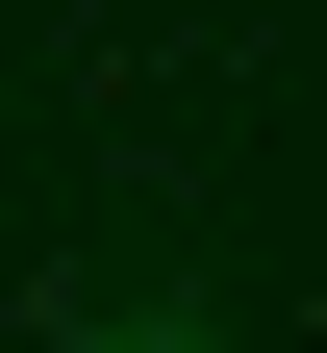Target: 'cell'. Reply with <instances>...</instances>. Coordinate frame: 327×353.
<instances>
[{
  "mask_svg": "<svg viewBox=\"0 0 327 353\" xmlns=\"http://www.w3.org/2000/svg\"><path fill=\"white\" fill-rule=\"evenodd\" d=\"M51 353H202V303H176V328H126V303H51Z\"/></svg>",
  "mask_w": 327,
  "mask_h": 353,
  "instance_id": "obj_1",
  "label": "cell"
}]
</instances>
